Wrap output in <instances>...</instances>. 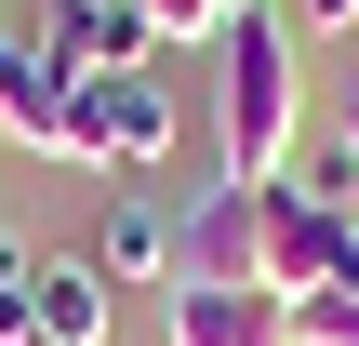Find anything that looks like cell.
I'll use <instances>...</instances> for the list:
<instances>
[{
  "mask_svg": "<svg viewBox=\"0 0 359 346\" xmlns=\"http://www.w3.org/2000/svg\"><path fill=\"white\" fill-rule=\"evenodd\" d=\"M226 173L240 187H280L306 160V80H293V13L280 0H240L226 13Z\"/></svg>",
  "mask_w": 359,
  "mask_h": 346,
  "instance_id": "6da1fadb",
  "label": "cell"
},
{
  "mask_svg": "<svg viewBox=\"0 0 359 346\" xmlns=\"http://www.w3.org/2000/svg\"><path fill=\"white\" fill-rule=\"evenodd\" d=\"M93 267H107L120 293H173V280H187V213H173L160 187H120L107 227H93Z\"/></svg>",
  "mask_w": 359,
  "mask_h": 346,
  "instance_id": "7a4b0ae2",
  "label": "cell"
},
{
  "mask_svg": "<svg viewBox=\"0 0 359 346\" xmlns=\"http://www.w3.org/2000/svg\"><path fill=\"white\" fill-rule=\"evenodd\" d=\"M160 320H173V346H293V293H266V280H173Z\"/></svg>",
  "mask_w": 359,
  "mask_h": 346,
  "instance_id": "3957f363",
  "label": "cell"
},
{
  "mask_svg": "<svg viewBox=\"0 0 359 346\" xmlns=\"http://www.w3.org/2000/svg\"><path fill=\"white\" fill-rule=\"evenodd\" d=\"M40 53H53L67 80H107V67H160V40H147V13H133V0H53Z\"/></svg>",
  "mask_w": 359,
  "mask_h": 346,
  "instance_id": "277c9868",
  "label": "cell"
},
{
  "mask_svg": "<svg viewBox=\"0 0 359 346\" xmlns=\"http://www.w3.org/2000/svg\"><path fill=\"white\" fill-rule=\"evenodd\" d=\"M27 333H40V346H107V333H120V280H107L93 253H40Z\"/></svg>",
  "mask_w": 359,
  "mask_h": 346,
  "instance_id": "5b68a950",
  "label": "cell"
},
{
  "mask_svg": "<svg viewBox=\"0 0 359 346\" xmlns=\"http://www.w3.org/2000/svg\"><path fill=\"white\" fill-rule=\"evenodd\" d=\"M253 253H266V187H213V200H187V280H253Z\"/></svg>",
  "mask_w": 359,
  "mask_h": 346,
  "instance_id": "8992f818",
  "label": "cell"
},
{
  "mask_svg": "<svg viewBox=\"0 0 359 346\" xmlns=\"http://www.w3.org/2000/svg\"><path fill=\"white\" fill-rule=\"evenodd\" d=\"M133 13H147V40L173 53V40H226V13H240V0H133Z\"/></svg>",
  "mask_w": 359,
  "mask_h": 346,
  "instance_id": "52a82bcc",
  "label": "cell"
},
{
  "mask_svg": "<svg viewBox=\"0 0 359 346\" xmlns=\"http://www.w3.org/2000/svg\"><path fill=\"white\" fill-rule=\"evenodd\" d=\"M280 13H293V27H320V40H346V27H359V0H280Z\"/></svg>",
  "mask_w": 359,
  "mask_h": 346,
  "instance_id": "ba28073f",
  "label": "cell"
},
{
  "mask_svg": "<svg viewBox=\"0 0 359 346\" xmlns=\"http://www.w3.org/2000/svg\"><path fill=\"white\" fill-rule=\"evenodd\" d=\"M346 160H359V93H346Z\"/></svg>",
  "mask_w": 359,
  "mask_h": 346,
  "instance_id": "9c48e42d",
  "label": "cell"
}]
</instances>
